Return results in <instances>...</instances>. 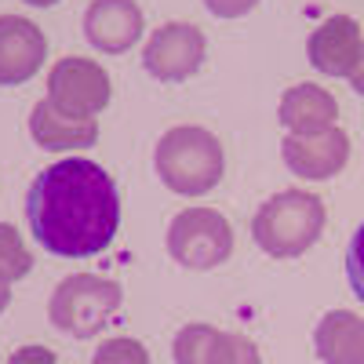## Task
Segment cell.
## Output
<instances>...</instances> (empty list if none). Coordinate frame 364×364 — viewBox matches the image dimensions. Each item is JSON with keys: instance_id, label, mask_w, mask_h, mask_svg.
<instances>
[{"instance_id": "cell-20", "label": "cell", "mask_w": 364, "mask_h": 364, "mask_svg": "<svg viewBox=\"0 0 364 364\" xmlns=\"http://www.w3.org/2000/svg\"><path fill=\"white\" fill-rule=\"evenodd\" d=\"M208 11L211 15H219V18H237V15H245L248 8H255V0H204Z\"/></svg>"}, {"instance_id": "cell-13", "label": "cell", "mask_w": 364, "mask_h": 364, "mask_svg": "<svg viewBox=\"0 0 364 364\" xmlns=\"http://www.w3.org/2000/svg\"><path fill=\"white\" fill-rule=\"evenodd\" d=\"M29 135L37 146L51 149V154H66V149H87L99 139V124L84 117H70L55 102H37L29 113Z\"/></svg>"}, {"instance_id": "cell-3", "label": "cell", "mask_w": 364, "mask_h": 364, "mask_svg": "<svg viewBox=\"0 0 364 364\" xmlns=\"http://www.w3.org/2000/svg\"><path fill=\"white\" fill-rule=\"evenodd\" d=\"M324 200L310 190L273 193L252 219L255 245L273 259H295L317 245L324 230Z\"/></svg>"}, {"instance_id": "cell-21", "label": "cell", "mask_w": 364, "mask_h": 364, "mask_svg": "<svg viewBox=\"0 0 364 364\" xmlns=\"http://www.w3.org/2000/svg\"><path fill=\"white\" fill-rule=\"evenodd\" d=\"M346 80L353 84V91H357V95H364V51H360V63H357V70H353Z\"/></svg>"}, {"instance_id": "cell-7", "label": "cell", "mask_w": 364, "mask_h": 364, "mask_svg": "<svg viewBox=\"0 0 364 364\" xmlns=\"http://www.w3.org/2000/svg\"><path fill=\"white\" fill-rule=\"evenodd\" d=\"M204 63V33L190 22H164L142 48V66L157 80H186Z\"/></svg>"}, {"instance_id": "cell-5", "label": "cell", "mask_w": 364, "mask_h": 364, "mask_svg": "<svg viewBox=\"0 0 364 364\" xmlns=\"http://www.w3.org/2000/svg\"><path fill=\"white\" fill-rule=\"evenodd\" d=\"M168 252L186 269H215L233 252V230L215 208H186L168 226Z\"/></svg>"}, {"instance_id": "cell-11", "label": "cell", "mask_w": 364, "mask_h": 364, "mask_svg": "<svg viewBox=\"0 0 364 364\" xmlns=\"http://www.w3.org/2000/svg\"><path fill=\"white\" fill-rule=\"evenodd\" d=\"M48 55L41 26L22 15H0V84H26Z\"/></svg>"}, {"instance_id": "cell-9", "label": "cell", "mask_w": 364, "mask_h": 364, "mask_svg": "<svg viewBox=\"0 0 364 364\" xmlns=\"http://www.w3.org/2000/svg\"><path fill=\"white\" fill-rule=\"evenodd\" d=\"M360 51H364V33L357 18L350 15H328L306 41L314 70L328 77H350L360 63Z\"/></svg>"}, {"instance_id": "cell-1", "label": "cell", "mask_w": 364, "mask_h": 364, "mask_svg": "<svg viewBox=\"0 0 364 364\" xmlns=\"http://www.w3.org/2000/svg\"><path fill=\"white\" fill-rule=\"evenodd\" d=\"M26 219L37 245L63 259L102 252L120 223V197L102 164L70 157L44 168L26 197Z\"/></svg>"}, {"instance_id": "cell-6", "label": "cell", "mask_w": 364, "mask_h": 364, "mask_svg": "<svg viewBox=\"0 0 364 364\" xmlns=\"http://www.w3.org/2000/svg\"><path fill=\"white\" fill-rule=\"evenodd\" d=\"M48 102H55L70 117L95 120L109 102V73L80 55L58 58L48 73Z\"/></svg>"}, {"instance_id": "cell-17", "label": "cell", "mask_w": 364, "mask_h": 364, "mask_svg": "<svg viewBox=\"0 0 364 364\" xmlns=\"http://www.w3.org/2000/svg\"><path fill=\"white\" fill-rule=\"evenodd\" d=\"M91 364H149V350L132 336H117V339H106L95 350Z\"/></svg>"}, {"instance_id": "cell-2", "label": "cell", "mask_w": 364, "mask_h": 364, "mask_svg": "<svg viewBox=\"0 0 364 364\" xmlns=\"http://www.w3.org/2000/svg\"><path fill=\"white\" fill-rule=\"evenodd\" d=\"M154 168L171 193L200 197L208 190H215V182L223 178L226 154H223V142L208 128L178 124L161 135L154 149Z\"/></svg>"}, {"instance_id": "cell-8", "label": "cell", "mask_w": 364, "mask_h": 364, "mask_svg": "<svg viewBox=\"0 0 364 364\" xmlns=\"http://www.w3.org/2000/svg\"><path fill=\"white\" fill-rule=\"evenodd\" d=\"M175 364H262L259 346L237 331H219L211 324H186L171 343Z\"/></svg>"}, {"instance_id": "cell-14", "label": "cell", "mask_w": 364, "mask_h": 364, "mask_svg": "<svg viewBox=\"0 0 364 364\" xmlns=\"http://www.w3.org/2000/svg\"><path fill=\"white\" fill-rule=\"evenodd\" d=\"M277 113H281V124L288 128V135H317V132L336 128L339 102L321 84H295L281 95Z\"/></svg>"}, {"instance_id": "cell-19", "label": "cell", "mask_w": 364, "mask_h": 364, "mask_svg": "<svg viewBox=\"0 0 364 364\" xmlns=\"http://www.w3.org/2000/svg\"><path fill=\"white\" fill-rule=\"evenodd\" d=\"M8 364H58L55 360V353L48 350V346H18L11 357H8Z\"/></svg>"}, {"instance_id": "cell-15", "label": "cell", "mask_w": 364, "mask_h": 364, "mask_svg": "<svg viewBox=\"0 0 364 364\" xmlns=\"http://www.w3.org/2000/svg\"><path fill=\"white\" fill-rule=\"evenodd\" d=\"M314 350L324 364H364V321L350 310H331L314 331Z\"/></svg>"}, {"instance_id": "cell-23", "label": "cell", "mask_w": 364, "mask_h": 364, "mask_svg": "<svg viewBox=\"0 0 364 364\" xmlns=\"http://www.w3.org/2000/svg\"><path fill=\"white\" fill-rule=\"evenodd\" d=\"M26 4H33V8H48V4H55V0H26Z\"/></svg>"}, {"instance_id": "cell-10", "label": "cell", "mask_w": 364, "mask_h": 364, "mask_svg": "<svg viewBox=\"0 0 364 364\" xmlns=\"http://www.w3.org/2000/svg\"><path fill=\"white\" fill-rule=\"evenodd\" d=\"M281 157L299 178H331L350 161V139L339 128L317 135H284Z\"/></svg>"}, {"instance_id": "cell-16", "label": "cell", "mask_w": 364, "mask_h": 364, "mask_svg": "<svg viewBox=\"0 0 364 364\" xmlns=\"http://www.w3.org/2000/svg\"><path fill=\"white\" fill-rule=\"evenodd\" d=\"M33 269V255H29V248L22 245V237L15 226L0 223V277H8L11 284L22 281L26 273Z\"/></svg>"}, {"instance_id": "cell-22", "label": "cell", "mask_w": 364, "mask_h": 364, "mask_svg": "<svg viewBox=\"0 0 364 364\" xmlns=\"http://www.w3.org/2000/svg\"><path fill=\"white\" fill-rule=\"evenodd\" d=\"M8 302H11V281H8V277H0V314L8 310Z\"/></svg>"}, {"instance_id": "cell-4", "label": "cell", "mask_w": 364, "mask_h": 364, "mask_svg": "<svg viewBox=\"0 0 364 364\" xmlns=\"http://www.w3.org/2000/svg\"><path fill=\"white\" fill-rule=\"evenodd\" d=\"M120 284L99 273H73L63 277L58 288L51 291L48 302V317L58 331H66L73 339H91L99 336L102 324L117 314L120 306Z\"/></svg>"}, {"instance_id": "cell-18", "label": "cell", "mask_w": 364, "mask_h": 364, "mask_svg": "<svg viewBox=\"0 0 364 364\" xmlns=\"http://www.w3.org/2000/svg\"><path fill=\"white\" fill-rule=\"evenodd\" d=\"M346 273H350L353 291L364 299V223L357 226V233H353V240H350V252H346Z\"/></svg>"}, {"instance_id": "cell-12", "label": "cell", "mask_w": 364, "mask_h": 364, "mask_svg": "<svg viewBox=\"0 0 364 364\" xmlns=\"http://www.w3.org/2000/svg\"><path fill=\"white\" fill-rule=\"evenodd\" d=\"M84 37L91 48L120 55L142 37V11L135 0H91L84 11Z\"/></svg>"}]
</instances>
